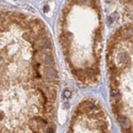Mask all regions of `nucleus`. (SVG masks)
Returning <instances> with one entry per match:
<instances>
[{
	"instance_id": "obj_1",
	"label": "nucleus",
	"mask_w": 133,
	"mask_h": 133,
	"mask_svg": "<svg viewBox=\"0 0 133 133\" xmlns=\"http://www.w3.org/2000/svg\"><path fill=\"white\" fill-rule=\"evenodd\" d=\"M58 85L44 23L0 9V133H54Z\"/></svg>"
},
{
	"instance_id": "obj_2",
	"label": "nucleus",
	"mask_w": 133,
	"mask_h": 133,
	"mask_svg": "<svg viewBox=\"0 0 133 133\" xmlns=\"http://www.w3.org/2000/svg\"><path fill=\"white\" fill-rule=\"evenodd\" d=\"M98 1H69L59 17V42L72 75L93 83L100 72L102 20Z\"/></svg>"
},
{
	"instance_id": "obj_3",
	"label": "nucleus",
	"mask_w": 133,
	"mask_h": 133,
	"mask_svg": "<svg viewBox=\"0 0 133 133\" xmlns=\"http://www.w3.org/2000/svg\"><path fill=\"white\" fill-rule=\"evenodd\" d=\"M107 53L113 114L124 133H133V23L114 32Z\"/></svg>"
},
{
	"instance_id": "obj_4",
	"label": "nucleus",
	"mask_w": 133,
	"mask_h": 133,
	"mask_svg": "<svg viewBox=\"0 0 133 133\" xmlns=\"http://www.w3.org/2000/svg\"><path fill=\"white\" fill-rule=\"evenodd\" d=\"M67 133H111L103 108L95 99H84L74 111Z\"/></svg>"
}]
</instances>
